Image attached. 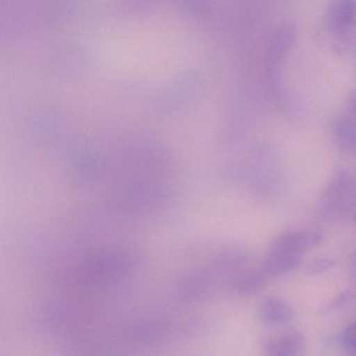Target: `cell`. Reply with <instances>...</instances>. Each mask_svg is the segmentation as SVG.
<instances>
[{
	"mask_svg": "<svg viewBox=\"0 0 356 356\" xmlns=\"http://www.w3.org/2000/svg\"><path fill=\"white\" fill-rule=\"evenodd\" d=\"M322 241V233L314 229L289 231L273 241L270 250L302 256L305 252L318 247Z\"/></svg>",
	"mask_w": 356,
	"mask_h": 356,
	"instance_id": "6da1fadb",
	"label": "cell"
},
{
	"mask_svg": "<svg viewBox=\"0 0 356 356\" xmlns=\"http://www.w3.org/2000/svg\"><path fill=\"white\" fill-rule=\"evenodd\" d=\"M356 22V3L339 0L331 3L325 15V26L329 34L345 38Z\"/></svg>",
	"mask_w": 356,
	"mask_h": 356,
	"instance_id": "7a4b0ae2",
	"label": "cell"
},
{
	"mask_svg": "<svg viewBox=\"0 0 356 356\" xmlns=\"http://www.w3.org/2000/svg\"><path fill=\"white\" fill-rule=\"evenodd\" d=\"M304 345L303 335L295 330L277 333L268 339L266 356H298Z\"/></svg>",
	"mask_w": 356,
	"mask_h": 356,
	"instance_id": "3957f363",
	"label": "cell"
},
{
	"mask_svg": "<svg viewBox=\"0 0 356 356\" xmlns=\"http://www.w3.org/2000/svg\"><path fill=\"white\" fill-rule=\"evenodd\" d=\"M302 264V256L270 250L262 264L261 273L264 277H279L293 272Z\"/></svg>",
	"mask_w": 356,
	"mask_h": 356,
	"instance_id": "277c9868",
	"label": "cell"
},
{
	"mask_svg": "<svg viewBox=\"0 0 356 356\" xmlns=\"http://www.w3.org/2000/svg\"><path fill=\"white\" fill-rule=\"evenodd\" d=\"M259 316L266 324L283 325L293 320L295 310L280 298H268L260 305Z\"/></svg>",
	"mask_w": 356,
	"mask_h": 356,
	"instance_id": "5b68a950",
	"label": "cell"
},
{
	"mask_svg": "<svg viewBox=\"0 0 356 356\" xmlns=\"http://www.w3.org/2000/svg\"><path fill=\"white\" fill-rule=\"evenodd\" d=\"M331 133L339 149L349 151L356 147V120L351 116H335L331 122Z\"/></svg>",
	"mask_w": 356,
	"mask_h": 356,
	"instance_id": "8992f818",
	"label": "cell"
},
{
	"mask_svg": "<svg viewBox=\"0 0 356 356\" xmlns=\"http://www.w3.org/2000/svg\"><path fill=\"white\" fill-rule=\"evenodd\" d=\"M350 177L345 170H339L331 179L325 191L324 201L328 204H335L341 201L349 193Z\"/></svg>",
	"mask_w": 356,
	"mask_h": 356,
	"instance_id": "52a82bcc",
	"label": "cell"
},
{
	"mask_svg": "<svg viewBox=\"0 0 356 356\" xmlns=\"http://www.w3.org/2000/svg\"><path fill=\"white\" fill-rule=\"evenodd\" d=\"M343 346L346 351L356 356V323L349 325L343 333Z\"/></svg>",
	"mask_w": 356,
	"mask_h": 356,
	"instance_id": "ba28073f",
	"label": "cell"
},
{
	"mask_svg": "<svg viewBox=\"0 0 356 356\" xmlns=\"http://www.w3.org/2000/svg\"><path fill=\"white\" fill-rule=\"evenodd\" d=\"M348 109H349L350 116L356 120V89H354L348 97Z\"/></svg>",
	"mask_w": 356,
	"mask_h": 356,
	"instance_id": "9c48e42d",
	"label": "cell"
},
{
	"mask_svg": "<svg viewBox=\"0 0 356 356\" xmlns=\"http://www.w3.org/2000/svg\"><path fill=\"white\" fill-rule=\"evenodd\" d=\"M331 261L329 260H320V261L314 262L312 264V273H321L324 272V270H328L329 268H331Z\"/></svg>",
	"mask_w": 356,
	"mask_h": 356,
	"instance_id": "30bf717a",
	"label": "cell"
},
{
	"mask_svg": "<svg viewBox=\"0 0 356 356\" xmlns=\"http://www.w3.org/2000/svg\"><path fill=\"white\" fill-rule=\"evenodd\" d=\"M348 298V293H341V295H339V297L335 298L334 300H333L332 303L330 304V305L326 306L327 312H329V310L333 309V308L339 307V306H341V304L343 303V302L347 300Z\"/></svg>",
	"mask_w": 356,
	"mask_h": 356,
	"instance_id": "8fae6325",
	"label": "cell"
},
{
	"mask_svg": "<svg viewBox=\"0 0 356 356\" xmlns=\"http://www.w3.org/2000/svg\"><path fill=\"white\" fill-rule=\"evenodd\" d=\"M355 218H356V216H355Z\"/></svg>",
	"mask_w": 356,
	"mask_h": 356,
	"instance_id": "7c38bea8",
	"label": "cell"
}]
</instances>
